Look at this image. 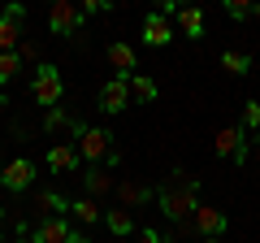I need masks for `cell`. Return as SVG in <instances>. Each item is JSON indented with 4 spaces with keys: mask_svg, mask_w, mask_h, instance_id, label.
Segmentation results:
<instances>
[{
    "mask_svg": "<svg viewBox=\"0 0 260 243\" xmlns=\"http://www.w3.org/2000/svg\"><path fill=\"white\" fill-rule=\"evenodd\" d=\"M156 208H160L165 217H174V222L195 217V208H200V183H195V174L174 169V174L165 178V187L156 191Z\"/></svg>",
    "mask_w": 260,
    "mask_h": 243,
    "instance_id": "obj_1",
    "label": "cell"
},
{
    "mask_svg": "<svg viewBox=\"0 0 260 243\" xmlns=\"http://www.w3.org/2000/svg\"><path fill=\"white\" fill-rule=\"evenodd\" d=\"M78 157L83 161H91V165H117L121 161V152L113 148V135L104 131V126H87L83 135H78Z\"/></svg>",
    "mask_w": 260,
    "mask_h": 243,
    "instance_id": "obj_2",
    "label": "cell"
},
{
    "mask_svg": "<svg viewBox=\"0 0 260 243\" xmlns=\"http://www.w3.org/2000/svg\"><path fill=\"white\" fill-rule=\"evenodd\" d=\"M61 96H65L61 70L44 61V66L35 70V83H30V100H35V104H44V109H56V104H61Z\"/></svg>",
    "mask_w": 260,
    "mask_h": 243,
    "instance_id": "obj_3",
    "label": "cell"
},
{
    "mask_svg": "<svg viewBox=\"0 0 260 243\" xmlns=\"http://www.w3.org/2000/svg\"><path fill=\"white\" fill-rule=\"evenodd\" d=\"M213 152L225 157V161H234V165H243L247 161V131L243 126H221L217 139H213Z\"/></svg>",
    "mask_w": 260,
    "mask_h": 243,
    "instance_id": "obj_4",
    "label": "cell"
},
{
    "mask_svg": "<svg viewBox=\"0 0 260 243\" xmlns=\"http://www.w3.org/2000/svg\"><path fill=\"white\" fill-rule=\"evenodd\" d=\"M83 9L78 5H70V0H56L52 9H48V31L52 35H78V26H83Z\"/></svg>",
    "mask_w": 260,
    "mask_h": 243,
    "instance_id": "obj_5",
    "label": "cell"
},
{
    "mask_svg": "<svg viewBox=\"0 0 260 243\" xmlns=\"http://www.w3.org/2000/svg\"><path fill=\"white\" fill-rule=\"evenodd\" d=\"M22 22H26L22 5H9V9L0 13V52H18L22 48Z\"/></svg>",
    "mask_w": 260,
    "mask_h": 243,
    "instance_id": "obj_6",
    "label": "cell"
},
{
    "mask_svg": "<svg viewBox=\"0 0 260 243\" xmlns=\"http://www.w3.org/2000/svg\"><path fill=\"white\" fill-rule=\"evenodd\" d=\"M104 56H109V66L117 70L113 78H121V83H130V78H135V70H139V56H135V48H130V44L113 39V44L104 48Z\"/></svg>",
    "mask_w": 260,
    "mask_h": 243,
    "instance_id": "obj_7",
    "label": "cell"
},
{
    "mask_svg": "<svg viewBox=\"0 0 260 243\" xmlns=\"http://www.w3.org/2000/svg\"><path fill=\"white\" fill-rule=\"evenodd\" d=\"M30 183H35V165H30L26 157L9 161V165H0V187H5V191H26Z\"/></svg>",
    "mask_w": 260,
    "mask_h": 243,
    "instance_id": "obj_8",
    "label": "cell"
},
{
    "mask_svg": "<svg viewBox=\"0 0 260 243\" xmlns=\"http://www.w3.org/2000/svg\"><path fill=\"white\" fill-rule=\"evenodd\" d=\"M191 222H195V230L204 234V239H221V234H225V226H230V217H225L221 208H208V204H200Z\"/></svg>",
    "mask_w": 260,
    "mask_h": 243,
    "instance_id": "obj_9",
    "label": "cell"
},
{
    "mask_svg": "<svg viewBox=\"0 0 260 243\" xmlns=\"http://www.w3.org/2000/svg\"><path fill=\"white\" fill-rule=\"evenodd\" d=\"M78 165H83L78 143H56V148H48V169H52V174H74Z\"/></svg>",
    "mask_w": 260,
    "mask_h": 243,
    "instance_id": "obj_10",
    "label": "cell"
},
{
    "mask_svg": "<svg viewBox=\"0 0 260 243\" xmlns=\"http://www.w3.org/2000/svg\"><path fill=\"white\" fill-rule=\"evenodd\" d=\"M143 44H148V48L174 44V26L165 22V13H148V18H143Z\"/></svg>",
    "mask_w": 260,
    "mask_h": 243,
    "instance_id": "obj_11",
    "label": "cell"
},
{
    "mask_svg": "<svg viewBox=\"0 0 260 243\" xmlns=\"http://www.w3.org/2000/svg\"><path fill=\"white\" fill-rule=\"evenodd\" d=\"M113 191H117V200H121V208H126V213H130V208H143L148 200H156V191H152L148 183H130V178H126V183H117Z\"/></svg>",
    "mask_w": 260,
    "mask_h": 243,
    "instance_id": "obj_12",
    "label": "cell"
},
{
    "mask_svg": "<svg viewBox=\"0 0 260 243\" xmlns=\"http://www.w3.org/2000/svg\"><path fill=\"white\" fill-rule=\"evenodd\" d=\"M126 104H130V83L109 78V83L100 87V109H104V113H121Z\"/></svg>",
    "mask_w": 260,
    "mask_h": 243,
    "instance_id": "obj_13",
    "label": "cell"
},
{
    "mask_svg": "<svg viewBox=\"0 0 260 243\" xmlns=\"http://www.w3.org/2000/svg\"><path fill=\"white\" fill-rule=\"evenodd\" d=\"M70 234H74V230H70L65 217H44V222L30 230V239H35V243H65Z\"/></svg>",
    "mask_w": 260,
    "mask_h": 243,
    "instance_id": "obj_14",
    "label": "cell"
},
{
    "mask_svg": "<svg viewBox=\"0 0 260 243\" xmlns=\"http://www.w3.org/2000/svg\"><path fill=\"white\" fill-rule=\"evenodd\" d=\"M178 31H182L186 39H204V9L182 5V9H178Z\"/></svg>",
    "mask_w": 260,
    "mask_h": 243,
    "instance_id": "obj_15",
    "label": "cell"
},
{
    "mask_svg": "<svg viewBox=\"0 0 260 243\" xmlns=\"http://www.w3.org/2000/svg\"><path fill=\"white\" fill-rule=\"evenodd\" d=\"M70 204H74V200H65L61 191H39V196H35V208L44 217H65V213H70Z\"/></svg>",
    "mask_w": 260,
    "mask_h": 243,
    "instance_id": "obj_16",
    "label": "cell"
},
{
    "mask_svg": "<svg viewBox=\"0 0 260 243\" xmlns=\"http://www.w3.org/2000/svg\"><path fill=\"white\" fill-rule=\"evenodd\" d=\"M44 131H70V135H83L87 126L78 117H70L65 109H48V117H44Z\"/></svg>",
    "mask_w": 260,
    "mask_h": 243,
    "instance_id": "obj_17",
    "label": "cell"
},
{
    "mask_svg": "<svg viewBox=\"0 0 260 243\" xmlns=\"http://www.w3.org/2000/svg\"><path fill=\"white\" fill-rule=\"evenodd\" d=\"M83 183H87V200H95V196H104V191H113L117 183H113L109 174H104V165H91L83 174Z\"/></svg>",
    "mask_w": 260,
    "mask_h": 243,
    "instance_id": "obj_18",
    "label": "cell"
},
{
    "mask_svg": "<svg viewBox=\"0 0 260 243\" xmlns=\"http://www.w3.org/2000/svg\"><path fill=\"white\" fill-rule=\"evenodd\" d=\"M104 222H109V230L121 234V239H126V234H139V226H135V217H130L126 208H109V213H104Z\"/></svg>",
    "mask_w": 260,
    "mask_h": 243,
    "instance_id": "obj_19",
    "label": "cell"
},
{
    "mask_svg": "<svg viewBox=\"0 0 260 243\" xmlns=\"http://www.w3.org/2000/svg\"><path fill=\"white\" fill-rule=\"evenodd\" d=\"M70 217H74V222H83V226H95L100 222V208H95V200H74V204H70Z\"/></svg>",
    "mask_w": 260,
    "mask_h": 243,
    "instance_id": "obj_20",
    "label": "cell"
},
{
    "mask_svg": "<svg viewBox=\"0 0 260 243\" xmlns=\"http://www.w3.org/2000/svg\"><path fill=\"white\" fill-rule=\"evenodd\" d=\"M221 70H230L234 78H243L251 70V56L247 52H221Z\"/></svg>",
    "mask_w": 260,
    "mask_h": 243,
    "instance_id": "obj_21",
    "label": "cell"
},
{
    "mask_svg": "<svg viewBox=\"0 0 260 243\" xmlns=\"http://www.w3.org/2000/svg\"><path fill=\"white\" fill-rule=\"evenodd\" d=\"M256 13H260V5H251V0H225V18H234V22H247Z\"/></svg>",
    "mask_w": 260,
    "mask_h": 243,
    "instance_id": "obj_22",
    "label": "cell"
},
{
    "mask_svg": "<svg viewBox=\"0 0 260 243\" xmlns=\"http://www.w3.org/2000/svg\"><path fill=\"white\" fill-rule=\"evenodd\" d=\"M130 96H135V100H143V104L156 100V83H152L148 74H135V78H130Z\"/></svg>",
    "mask_w": 260,
    "mask_h": 243,
    "instance_id": "obj_23",
    "label": "cell"
},
{
    "mask_svg": "<svg viewBox=\"0 0 260 243\" xmlns=\"http://www.w3.org/2000/svg\"><path fill=\"white\" fill-rule=\"evenodd\" d=\"M18 70H22V56H18V52H0V87L13 83V78H18Z\"/></svg>",
    "mask_w": 260,
    "mask_h": 243,
    "instance_id": "obj_24",
    "label": "cell"
},
{
    "mask_svg": "<svg viewBox=\"0 0 260 243\" xmlns=\"http://www.w3.org/2000/svg\"><path fill=\"white\" fill-rule=\"evenodd\" d=\"M243 131H260V100L243 104Z\"/></svg>",
    "mask_w": 260,
    "mask_h": 243,
    "instance_id": "obj_25",
    "label": "cell"
},
{
    "mask_svg": "<svg viewBox=\"0 0 260 243\" xmlns=\"http://www.w3.org/2000/svg\"><path fill=\"white\" fill-rule=\"evenodd\" d=\"M104 9H109V0H87V5H83V18H91V13H104Z\"/></svg>",
    "mask_w": 260,
    "mask_h": 243,
    "instance_id": "obj_26",
    "label": "cell"
},
{
    "mask_svg": "<svg viewBox=\"0 0 260 243\" xmlns=\"http://www.w3.org/2000/svg\"><path fill=\"white\" fill-rule=\"evenodd\" d=\"M18 56H22V66H26V61H39V48H35V44H22Z\"/></svg>",
    "mask_w": 260,
    "mask_h": 243,
    "instance_id": "obj_27",
    "label": "cell"
},
{
    "mask_svg": "<svg viewBox=\"0 0 260 243\" xmlns=\"http://www.w3.org/2000/svg\"><path fill=\"white\" fill-rule=\"evenodd\" d=\"M135 243H160V234H156V230H148V226H143V230L135 234Z\"/></svg>",
    "mask_w": 260,
    "mask_h": 243,
    "instance_id": "obj_28",
    "label": "cell"
},
{
    "mask_svg": "<svg viewBox=\"0 0 260 243\" xmlns=\"http://www.w3.org/2000/svg\"><path fill=\"white\" fill-rule=\"evenodd\" d=\"M65 243H91V239H87L83 230H74V234H70V239H65Z\"/></svg>",
    "mask_w": 260,
    "mask_h": 243,
    "instance_id": "obj_29",
    "label": "cell"
},
{
    "mask_svg": "<svg viewBox=\"0 0 260 243\" xmlns=\"http://www.w3.org/2000/svg\"><path fill=\"white\" fill-rule=\"evenodd\" d=\"M5 104H9V100H5V92H0V113H5Z\"/></svg>",
    "mask_w": 260,
    "mask_h": 243,
    "instance_id": "obj_30",
    "label": "cell"
},
{
    "mask_svg": "<svg viewBox=\"0 0 260 243\" xmlns=\"http://www.w3.org/2000/svg\"><path fill=\"white\" fill-rule=\"evenodd\" d=\"M200 243H221V239H200Z\"/></svg>",
    "mask_w": 260,
    "mask_h": 243,
    "instance_id": "obj_31",
    "label": "cell"
},
{
    "mask_svg": "<svg viewBox=\"0 0 260 243\" xmlns=\"http://www.w3.org/2000/svg\"><path fill=\"white\" fill-rule=\"evenodd\" d=\"M256 148H260V131H256Z\"/></svg>",
    "mask_w": 260,
    "mask_h": 243,
    "instance_id": "obj_32",
    "label": "cell"
},
{
    "mask_svg": "<svg viewBox=\"0 0 260 243\" xmlns=\"http://www.w3.org/2000/svg\"><path fill=\"white\" fill-rule=\"evenodd\" d=\"M13 243H26V239H13Z\"/></svg>",
    "mask_w": 260,
    "mask_h": 243,
    "instance_id": "obj_33",
    "label": "cell"
},
{
    "mask_svg": "<svg viewBox=\"0 0 260 243\" xmlns=\"http://www.w3.org/2000/svg\"><path fill=\"white\" fill-rule=\"evenodd\" d=\"M0 243H5V239H0Z\"/></svg>",
    "mask_w": 260,
    "mask_h": 243,
    "instance_id": "obj_34",
    "label": "cell"
}]
</instances>
